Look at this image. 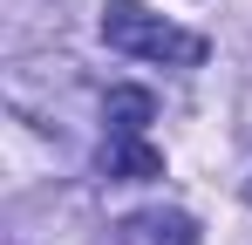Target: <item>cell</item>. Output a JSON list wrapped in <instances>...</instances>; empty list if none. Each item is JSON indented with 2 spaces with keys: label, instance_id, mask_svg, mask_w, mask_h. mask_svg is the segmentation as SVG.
<instances>
[{
  "label": "cell",
  "instance_id": "8992f818",
  "mask_svg": "<svg viewBox=\"0 0 252 245\" xmlns=\"http://www.w3.org/2000/svg\"><path fill=\"white\" fill-rule=\"evenodd\" d=\"M246 204H252V177H246Z\"/></svg>",
  "mask_w": 252,
  "mask_h": 245
},
{
  "label": "cell",
  "instance_id": "7a4b0ae2",
  "mask_svg": "<svg viewBox=\"0 0 252 245\" xmlns=\"http://www.w3.org/2000/svg\"><path fill=\"white\" fill-rule=\"evenodd\" d=\"M89 211L82 198H62L48 191L41 204H14L7 211V245H89Z\"/></svg>",
  "mask_w": 252,
  "mask_h": 245
},
{
  "label": "cell",
  "instance_id": "3957f363",
  "mask_svg": "<svg viewBox=\"0 0 252 245\" xmlns=\"http://www.w3.org/2000/svg\"><path fill=\"white\" fill-rule=\"evenodd\" d=\"M109 245H198V218L177 204H143V211L116 218Z\"/></svg>",
  "mask_w": 252,
  "mask_h": 245
},
{
  "label": "cell",
  "instance_id": "6da1fadb",
  "mask_svg": "<svg viewBox=\"0 0 252 245\" xmlns=\"http://www.w3.org/2000/svg\"><path fill=\"white\" fill-rule=\"evenodd\" d=\"M102 41L129 61H157V68H198L205 61V34L150 14L143 0H109L102 7Z\"/></svg>",
  "mask_w": 252,
  "mask_h": 245
},
{
  "label": "cell",
  "instance_id": "277c9868",
  "mask_svg": "<svg viewBox=\"0 0 252 245\" xmlns=\"http://www.w3.org/2000/svg\"><path fill=\"white\" fill-rule=\"evenodd\" d=\"M95 170H102L109 184H150V177H164V150H157L150 136H102Z\"/></svg>",
  "mask_w": 252,
  "mask_h": 245
},
{
  "label": "cell",
  "instance_id": "5b68a950",
  "mask_svg": "<svg viewBox=\"0 0 252 245\" xmlns=\"http://www.w3.org/2000/svg\"><path fill=\"white\" fill-rule=\"evenodd\" d=\"M102 136H143L150 116H157V102H150V89H102Z\"/></svg>",
  "mask_w": 252,
  "mask_h": 245
}]
</instances>
